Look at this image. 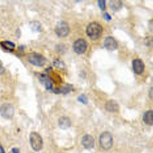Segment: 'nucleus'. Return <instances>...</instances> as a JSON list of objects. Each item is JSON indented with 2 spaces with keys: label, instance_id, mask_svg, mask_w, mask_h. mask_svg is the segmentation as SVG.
Returning <instances> with one entry per match:
<instances>
[{
  "label": "nucleus",
  "instance_id": "1",
  "mask_svg": "<svg viewBox=\"0 0 153 153\" xmlns=\"http://www.w3.org/2000/svg\"><path fill=\"white\" fill-rule=\"evenodd\" d=\"M102 31L103 29L100 24L96 22L89 23L86 28V33L92 40H97L100 38L102 34Z\"/></svg>",
  "mask_w": 153,
  "mask_h": 153
},
{
  "label": "nucleus",
  "instance_id": "2",
  "mask_svg": "<svg viewBox=\"0 0 153 153\" xmlns=\"http://www.w3.org/2000/svg\"><path fill=\"white\" fill-rule=\"evenodd\" d=\"M100 145L105 150H109L112 148L113 137L110 132H103L100 137Z\"/></svg>",
  "mask_w": 153,
  "mask_h": 153
},
{
  "label": "nucleus",
  "instance_id": "3",
  "mask_svg": "<svg viewBox=\"0 0 153 153\" xmlns=\"http://www.w3.org/2000/svg\"><path fill=\"white\" fill-rule=\"evenodd\" d=\"M30 146L34 151L38 152L43 147V139L38 133L32 132L30 135Z\"/></svg>",
  "mask_w": 153,
  "mask_h": 153
},
{
  "label": "nucleus",
  "instance_id": "4",
  "mask_svg": "<svg viewBox=\"0 0 153 153\" xmlns=\"http://www.w3.org/2000/svg\"><path fill=\"white\" fill-rule=\"evenodd\" d=\"M28 61L35 66H44L46 63V58L38 53L30 54L28 55Z\"/></svg>",
  "mask_w": 153,
  "mask_h": 153
},
{
  "label": "nucleus",
  "instance_id": "5",
  "mask_svg": "<svg viewBox=\"0 0 153 153\" xmlns=\"http://www.w3.org/2000/svg\"><path fill=\"white\" fill-rule=\"evenodd\" d=\"M54 30H55L56 34L60 37H66L67 35H68V33L70 32L68 24L64 21L59 22L56 25V27H55Z\"/></svg>",
  "mask_w": 153,
  "mask_h": 153
},
{
  "label": "nucleus",
  "instance_id": "6",
  "mask_svg": "<svg viewBox=\"0 0 153 153\" xmlns=\"http://www.w3.org/2000/svg\"><path fill=\"white\" fill-rule=\"evenodd\" d=\"M0 114L6 119H11L14 115V108L10 103H4L0 107Z\"/></svg>",
  "mask_w": 153,
  "mask_h": 153
},
{
  "label": "nucleus",
  "instance_id": "7",
  "mask_svg": "<svg viewBox=\"0 0 153 153\" xmlns=\"http://www.w3.org/2000/svg\"><path fill=\"white\" fill-rule=\"evenodd\" d=\"M73 49L77 54H83L87 49V43L83 39H79L74 43Z\"/></svg>",
  "mask_w": 153,
  "mask_h": 153
},
{
  "label": "nucleus",
  "instance_id": "8",
  "mask_svg": "<svg viewBox=\"0 0 153 153\" xmlns=\"http://www.w3.org/2000/svg\"><path fill=\"white\" fill-rule=\"evenodd\" d=\"M82 146H84V148L87 149H91L94 147V145H95V140L93 138V137L92 135H89V134H86L82 138Z\"/></svg>",
  "mask_w": 153,
  "mask_h": 153
},
{
  "label": "nucleus",
  "instance_id": "9",
  "mask_svg": "<svg viewBox=\"0 0 153 153\" xmlns=\"http://www.w3.org/2000/svg\"><path fill=\"white\" fill-rule=\"evenodd\" d=\"M104 47L109 51H114L117 48V42L113 37H107L104 40Z\"/></svg>",
  "mask_w": 153,
  "mask_h": 153
},
{
  "label": "nucleus",
  "instance_id": "10",
  "mask_svg": "<svg viewBox=\"0 0 153 153\" xmlns=\"http://www.w3.org/2000/svg\"><path fill=\"white\" fill-rule=\"evenodd\" d=\"M133 69L134 72L138 75H141L144 72L145 65L141 59H134L133 61Z\"/></svg>",
  "mask_w": 153,
  "mask_h": 153
},
{
  "label": "nucleus",
  "instance_id": "11",
  "mask_svg": "<svg viewBox=\"0 0 153 153\" xmlns=\"http://www.w3.org/2000/svg\"><path fill=\"white\" fill-rule=\"evenodd\" d=\"M105 108L109 112L114 113L118 111L119 105L115 100H109L105 105Z\"/></svg>",
  "mask_w": 153,
  "mask_h": 153
},
{
  "label": "nucleus",
  "instance_id": "12",
  "mask_svg": "<svg viewBox=\"0 0 153 153\" xmlns=\"http://www.w3.org/2000/svg\"><path fill=\"white\" fill-rule=\"evenodd\" d=\"M71 124H72V122L68 117H62L58 120V125L63 130L69 128L71 126Z\"/></svg>",
  "mask_w": 153,
  "mask_h": 153
},
{
  "label": "nucleus",
  "instance_id": "13",
  "mask_svg": "<svg viewBox=\"0 0 153 153\" xmlns=\"http://www.w3.org/2000/svg\"><path fill=\"white\" fill-rule=\"evenodd\" d=\"M40 81L43 85H45L48 89H52V81L51 80L48 76H45V75H41L40 76Z\"/></svg>",
  "mask_w": 153,
  "mask_h": 153
},
{
  "label": "nucleus",
  "instance_id": "14",
  "mask_svg": "<svg viewBox=\"0 0 153 153\" xmlns=\"http://www.w3.org/2000/svg\"><path fill=\"white\" fill-rule=\"evenodd\" d=\"M143 120L146 124H149L150 126H152L153 124V113L152 111H149L146 112V114H144Z\"/></svg>",
  "mask_w": 153,
  "mask_h": 153
},
{
  "label": "nucleus",
  "instance_id": "15",
  "mask_svg": "<svg viewBox=\"0 0 153 153\" xmlns=\"http://www.w3.org/2000/svg\"><path fill=\"white\" fill-rule=\"evenodd\" d=\"M110 6L111 10L114 11H118L123 7V3L121 1L119 0H115V1H111L110 2Z\"/></svg>",
  "mask_w": 153,
  "mask_h": 153
},
{
  "label": "nucleus",
  "instance_id": "16",
  "mask_svg": "<svg viewBox=\"0 0 153 153\" xmlns=\"http://www.w3.org/2000/svg\"><path fill=\"white\" fill-rule=\"evenodd\" d=\"M1 45L4 49L9 51H13L15 48V45L13 42L10 41H3L1 42Z\"/></svg>",
  "mask_w": 153,
  "mask_h": 153
},
{
  "label": "nucleus",
  "instance_id": "17",
  "mask_svg": "<svg viewBox=\"0 0 153 153\" xmlns=\"http://www.w3.org/2000/svg\"><path fill=\"white\" fill-rule=\"evenodd\" d=\"M30 27L33 31H37L40 32L41 30V23L37 21H32L30 23Z\"/></svg>",
  "mask_w": 153,
  "mask_h": 153
},
{
  "label": "nucleus",
  "instance_id": "18",
  "mask_svg": "<svg viewBox=\"0 0 153 153\" xmlns=\"http://www.w3.org/2000/svg\"><path fill=\"white\" fill-rule=\"evenodd\" d=\"M78 100L82 103L83 104H87L88 103V100H87V97H85V95H81L80 97H79L78 98Z\"/></svg>",
  "mask_w": 153,
  "mask_h": 153
},
{
  "label": "nucleus",
  "instance_id": "19",
  "mask_svg": "<svg viewBox=\"0 0 153 153\" xmlns=\"http://www.w3.org/2000/svg\"><path fill=\"white\" fill-rule=\"evenodd\" d=\"M98 4H99V6L101 10H105V4H106L105 1H103V0H100V1H98Z\"/></svg>",
  "mask_w": 153,
  "mask_h": 153
},
{
  "label": "nucleus",
  "instance_id": "20",
  "mask_svg": "<svg viewBox=\"0 0 153 153\" xmlns=\"http://www.w3.org/2000/svg\"><path fill=\"white\" fill-rule=\"evenodd\" d=\"M4 72H5V68H4L3 65H2V62H0V75L3 74Z\"/></svg>",
  "mask_w": 153,
  "mask_h": 153
},
{
  "label": "nucleus",
  "instance_id": "21",
  "mask_svg": "<svg viewBox=\"0 0 153 153\" xmlns=\"http://www.w3.org/2000/svg\"><path fill=\"white\" fill-rule=\"evenodd\" d=\"M103 16H104V18L107 19V20H111V16L109 15L108 13H105L103 14Z\"/></svg>",
  "mask_w": 153,
  "mask_h": 153
},
{
  "label": "nucleus",
  "instance_id": "22",
  "mask_svg": "<svg viewBox=\"0 0 153 153\" xmlns=\"http://www.w3.org/2000/svg\"><path fill=\"white\" fill-rule=\"evenodd\" d=\"M10 153H19V149H16V148H13Z\"/></svg>",
  "mask_w": 153,
  "mask_h": 153
},
{
  "label": "nucleus",
  "instance_id": "23",
  "mask_svg": "<svg viewBox=\"0 0 153 153\" xmlns=\"http://www.w3.org/2000/svg\"><path fill=\"white\" fill-rule=\"evenodd\" d=\"M149 97H150V99H152V89H150Z\"/></svg>",
  "mask_w": 153,
  "mask_h": 153
},
{
  "label": "nucleus",
  "instance_id": "24",
  "mask_svg": "<svg viewBox=\"0 0 153 153\" xmlns=\"http://www.w3.org/2000/svg\"><path fill=\"white\" fill-rule=\"evenodd\" d=\"M149 27H150V30L152 31V20H150Z\"/></svg>",
  "mask_w": 153,
  "mask_h": 153
},
{
  "label": "nucleus",
  "instance_id": "25",
  "mask_svg": "<svg viewBox=\"0 0 153 153\" xmlns=\"http://www.w3.org/2000/svg\"><path fill=\"white\" fill-rule=\"evenodd\" d=\"M0 153H5V152H4V149H2V147L1 146H0Z\"/></svg>",
  "mask_w": 153,
  "mask_h": 153
}]
</instances>
